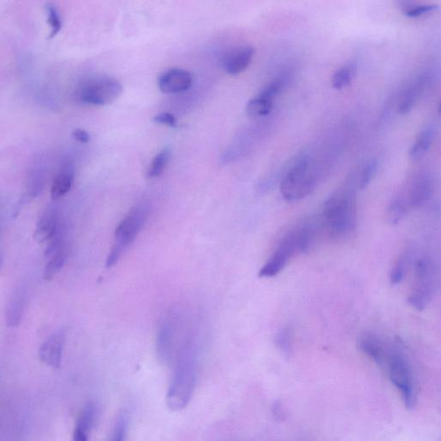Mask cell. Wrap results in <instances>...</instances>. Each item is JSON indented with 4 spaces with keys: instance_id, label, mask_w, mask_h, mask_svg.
<instances>
[{
    "instance_id": "cell-27",
    "label": "cell",
    "mask_w": 441,
    "mask_h": 441,
    "mask_svg": "<svg viewBox=\"0 0 441 441\" xmlns=\"http://www.w3.org/2000/svg\"><path fill=\"white\" fill-rule=\"evenodd\" d=\"M127 426H129V415L122 411L116 419L114 428L112 429L111 438L113 441H122L125 439Z\"/></svg>"
},
{
    "instance_id": "cell-28",
    "label": "cell",
    "mask_w": 441,
    "mask_h": 441,
    "mask_svg": "<svg viewBox=\"0 0 441 441\" xmlns=\"http://www.w3.org/2000/svg\"><path fill=\"white\" fill-rule=\"evenodd\" d=\"M45 9L47 23L51 29L50 38H53L61 30V15L59 10L52 3H47Z\"/></svg>"
},
{
    "instance_id": "cell-24",
    "label": "cell",
    "mask_w": 441,
    "mask_h": 441,
    "mask_svg": "<svg viewBox=\"0 0 441 441\" xmlns=\"http://www.w3.org/2000/svg\"><path fill=\"white\" fill-rule=\"evenodd\" d=\"M272 100L258 96L247 103L246 111L247 115L252 116V118H258V116H268L272 111Z\"/></svg>"
},
{
    "instance_id": "cell-3",
    "label": "cell",
    "mask_w": 441,
    "mask_h": 441,
    "mask_svg": "<svg viewBox=\"0 0 441 441\" xmlns=\"http://www.w3.org/2000/svg\"><path fill=\"white\" fill-rule=\"evenodd\" d=\"M323 215L332 234L343 235L352 231L357 221L355 192L348 189H337L324 203Z\"/></svg>"
},
{
    "instance_id": "cell-22",
    "label": "cell",
    "mask_w": 441,
    "mask_h": 441,
    "mask_svg": "<svg viewBox=\"0 0 441 441\" xmlns=\"http://www.w3.org/2000/svg\"><path fill=\"white\" fill-rule=\"evenodd\" d=\"M409 207V203L406 200L400 198V196H396L392 199L387 210H386V218H387L389 224L392 225L399 224L405 217Z\"/></svg>"
},
{
    "instance_id": "cell-34",
    "label": "cell",
    "mask_w": 441,
    "mask_h": 441,
    "mask_svg": "<svg viewBox=\"0 0 441 441\" xmlns=\"http://www.w3.org/2000/svg\"><path fill=\"white\" fill-rule=\"evenodd\" d=\"M154 122L159 123V125H163L169 127H175L177 126V120L174 118V116L170 114V113L164 112L160 113L154 118Z\"/></svg>"
},
{
    "instance_id": "cell-32",
    "label": "cell",
    "mask_w": 441,
    "mask_h": 441,
    "mask_svg": "<svg viewBox=\"0 0 441 441\" xmlns=\"http://www.w3.org/2000/svg\"><path fill=\"white\" fill-rule=\"evenodd\" d=\"M439 9L436 5H420L410 7L405 10V15L409 17H420L428 15Z\"/></svg>"
},
{
    "instance_id": "cell-7",
    "label": "cell",
    "mask_w": 441,
    "mask_h": 441,
    "mask_svg": "<svg viewBox=\"0 0 441 441\" xmlns=\"http://www.w3.org/2000/svg\"><path fill=\"white\" fill-rule=\"evenodd\" d=\"M122 91V85L118 80L97 76L84 80L79 86L77 95L83 103L104 107L118 100Z\"/></svg>"
},
{
    "instance_id": "cell-11",
    "label": "cell",
    "mask_w": 441,
    "mask_h": 441,
    "mask_svg": "<svg viewBox=\"0 0 441 441\" xmlns=\"http://www.w3.org/2000/svg\"><path fill=\"white\" fill-rule=\"evenodd\" d=\"M192 83V75L182 68H171L160 75L158 79L160 90L167 94L184 93L191 88Z\"/></svg>"
},
{
    "instance_id": "cell-10",
    "label": "cell",
    "mask_w": 441,
    "mask_h": 441,
    "mask_svg": "<svg viewBox=\"0 0 441 441\" xmlns=\"http://www.w3.org/2000/svg\"><path fill=\"white\" fill-rule=\"evenodd\" d=\"M254 56L253 47L246 45L233 47L222 56V68L231 75L242 74L252 63Z\"/></svg>"
},
{
    "instance_id": "cell-29",
    "label": "cell",
    "mask_w": 441,
    "mask_h": 441,
    "mask_svg": "<svg viewBox=\"0 0 441 441\" xmlns=\"http://www.w3.org/2000/svg\"><path fill=\"white\" fill-rule=\"evenodd\" d=\"M291 331L288 327L278 332L275 336V345L284 356H289L291 352Z\"/></svg>"
},
{
    "instance_id": "cell-9",
    "label": "cell",
    "mask_w": 441,
    "mask_h": 441,
    "mask_svg": "<svg viewBox=\"0 0 441 441\" xmlns=\"http://www.w3.org/2000/svg\"><path fill=\"white\" fill-rule=\"evenodd\" d=\"M146 218H147V210L144 207H136L131 210L116 229L114 246L123 252L139 235L145 224Z\"/></svg>"
},
{
    "instance_id": "cell-6",
    "label": "cell",
    "mask_w": 441,
    "mask_h": 441,
    "mask_svg": "<svg viewBox=\"0 0 441 441\" xmlns=\"http://www.w3.org/2000/svg\"><path fill=\"white\" fill-rule=\"evenodd\" d=\"M316 184L311 162L307 158L302 157L284 175L280 184V192L287 201H297L311 194Z\"/></svg>"
},
{
    "instance_id": "cell-5",
    "label": "cell",
    "mask_w": 441,
    "mask_h": 441,
    "mask_svg": "<svg viewBox=\"0 0 441 441\" xmlns=\"http://www.w3.org/2000/svg\"><path fill=\"white\" fill-rule=\"evenodd\" d=\"M311 242L312 232L308 228L289 233L279 243L267 263L261 269L258 277L272 278L278 275L286 267L291 258L297 254L306 252L311 247Z\"/></svg>"
},
{
    "instance_id": "cell-21",
    "label": "cell",
    "mask_w": 441,
    "mask_h": 441,
    "mask_svg": "<svg viewBox=\"0 0 441 441\" xmlns=\"http://www.w3.org/2000/svg\"><path fill=\"white\" fill-rule=\"evenodd\" d=\"M68 246L67 243H65L56 252H54L49 257L50 260L46 265L45 272H43V278L46 280L52 279L63 268L65 262L68 261Z\"/></svg>"
},
{
    "instance_id": "cell-33",
    "label": "cell",
    "mask_w": 441,
    "mask_h": 441,
    "mask_svg": "<svg viewBox=\"0 0 441 441\" xmlns=\"http://www.w3.org/2000/svg\"><path fill=\"white\" fill-rule=\"evenodd\" d=\"M43 184H45V174L42 171H34L31 177L30 184H29L30 194L32 196L39 195L40 192L42 191Z\"/></svg>"
},
{
    "instance_id": "cell-2",
    "label": "cell",
    "mask_w": 441,
    "mask_h": 441,
    "mask_svg": "<svg viewBox=\"0 0 441 441\" xmlns=\"http://www.w3.org/2000/svg\"><path fill=\"white\" fill-rule=\"evenodd\" d=\"M189 325L187 315L180 307L170 309L164 315L156 339V351L160 362L173 363L178 348L192 327Z\"/></svg>"
},
{
    "instance_id": "cell-4",
    "label": "cell",
    "mask_w": 441,
    "mask_h": 441,
    "mask_svg": "<svg viewBox=\"0 0 441 441\" xmlns=\"http://www.w3.org/2000/svg\"><path fill=\"white\" fill-rule=\"evenodd\" d=\"M382 367L387 369L389 377L402 394L407 409L413 410L417 403L413 370L400 344L388 348Z\"/></svg>"
},
{
    "instance_id": "cell-37",
    "label": "cell",
    "mask_w": 441,
    "mask_h": 441,
    "mask_svg": "<svg viewBox=\"0 0 441 441\" xmlns=\"http://www.w3.org/2000/svg\"><path fill=\"white\" fill-rule=\"evenodd\" d=\"M2 261H3L2 255L0 254V269H1V267H2Z\"/></svg>"
},
{
    "instance_id": "cell-31",
    "label": "cell",
    "mask_w": 441,
    "mask_h": 441,
    "mask_svg": "<svg viewBox=\"0 0 441 441\" xmlns=\"http://www.w3.org/2000/svg\"><path fill=\"white\" fill-rule=\"evenodd\" d=\"M378 169L377 160H371L368 162L366 166L364 167L362 173V177H360L359 188L363 189L367 187V185L371 183L373 180L375 173H376Z\"/></svg>"
},
{
    "instance_id": "cell-23",
    "label": "cell",
    "mask_w": 441,
    "mask_h": 441,
    "mask_svg": "<svg viewBox=\"0 0 441 441\" xmlns=\"http://www.w3.org/2000/svg\"><path fill=\"white\" fill-rule=\"evenodd\" d=\"M357 74V64L355 63H349L342 65L334 72L333 79H332V85L334 89L341 90L348 86L353 79L355 78Z\"/></svg>"
},
{
    "instance_id": "cell-26",
    "label": "cell",
    "mask_w": 441,
    "mask_h": 441,
    "mask_svg": "<svg viewBox=\"0 0 441 441\" xmlns=\"http://www.w3.org/2000/svg\"><path fill=\"white\" fill-rule=\"evenodd\" d=\"M287 82V75L280 76V77L272 80V82H270L268 86H265L264 88L261 90V92L258 95V96L268 98V100L273 101V98L281 93L284 87L286 86Z\"/></svg>"
},
{
    "instance_id": "cell-13",
    "label": "cell",
    "mask_w": 441,
    "mask_h": 441,
    "mask_svg": "<svg viewBox=\"0 0 441 441\" xmlns=\"http://www.w3.org/2000/svg\"><path fill=\"white\" fill-rule=\"evenodd\" d=\"M359 349L366 355L379 366H384L386 353L388 347L384 341L376 335L366 334L359 338L358 341Z\"/></svg>"
},
{
    "instance_id": "cell-20",
    "label": "cell",
    "mask_w": 441,
    "mask_h": 441,
    "mask_svg": "<svg viewBox=\"0 0 441 441\" xmlns=\"http://www.w3.org/2000/svg\"><path fill=\"white\" fill-rule=\"evenodd\" d=\"M422 86H424V79H418L404 91L400 98L399 107H397V111L400 114L405 115L412 111V109L415 107V102L417 101L419 96H420Z\"/></svg>"
},
{
    "instance_id": "cell-36",
    "label": "cell",
    "mask_w": 441,
    "mask_h": 441,
    "mask_svg": "<svg viewBox=\"0 0 441 441\" xmlns=\"http://www.w3.org/2000/svg\"><path fill=\"white\" fill-rule=\"evenodd\" d=\"M272 415H274L276 420H284V413L281 403H280L279 402H275L274 403H273Z\"/></svg>"
},
{
    "instance_id": "cell-17",
    "label": "cell",
    "mask_w": 441,
    "mask_h": 441,
    "mask_svg": "<svg viewBox=\"0 0 441 441\" xmlns=\"http://www.w3.org/2000/svg\"><path fill=\"white\" fill-rule=\"evenodd\" d=\"M27 293L24 288L22 287L16 290L7 305L6 318L7 325L17 327L20 325L26 305Z\"/></svg>"
},
{
    "instance_id": "cell-30",
    "label": "cell",
    "mask_w": 441,
    "mask_h": 441,
    "mask_svg": "<svg viewBox=\"0 0 441 441\" xmlns=\"http://www.w3.org/2000/svg\"><path fill=\"white\" fill-rule=\"evenodd\" d=\"M408 260L405 256H402L396 261L394 268L392 270L391 283L392 284H399L403 281L404 276H405Z\"/></svg>"
},
{
    "instance_id": "cell-8",
    "label": "cell",
    "mask_w": 441,
    "mask_h": 441,
    "mask_svg": "<svg viewBox=\"0 0 441 441\" xmlns=\"http://www.w3.org/2000/svg\"><path fill=\"white\" fill-rule=\"evenodd\" d=\"M436 284V272L433 262L429 258H419L415 263V286L408 300L412 307L424 311L433 300Z\"/></svg>"
},
{
    "instance_id": "cell-25",
    "label": "cell",
    "mask_w": 441,
    "mask_h": 441,
    "mask_svg": "<svg viewBox=\"0 0 441 441\" xmlns=\"http://www.w3.org/2000/svg\"><path fill=\"white\" fill-rule=\"evenodd\" d=\"M171 152L169 149H163L160 151L157 155L153 159L148 171V178L159 177L160 174L164 173L166 170L167 165L170 162Z\"/></svg>"
},
{
    "instance_id": "cell-15",
    "label": "cell",
    "mask_w": 441,
    "mask_h": 441,
    "mask_svg": "<svg viewBox=\"0 0 441 441\" xmlns=\"http://www.w3.org/2000/svg\"><path fill=\"white\" fill-rule=\"evenodd\" d=\"M59 229V217L56 211L47 210L36 224L34 239L38 243H45L52 239Z\"/></svg>"
},
{
    "instance_id": "cell-14",
    "label": "cell",
    "mask_w": 441,
    "mask_h": 441,
    "mask_svg": "<svg viewBox=\"0 0 441 441\" xmlns=\"http://www.w3.org/2000/svg\"><path fill=\"white\" fill-rule=\"evenodd\" d=\"M432 194V178L428 175H420L412 183L409 193V200L407 202L409 203L410 207H421L428 201Z\"/></svg>"
},
{
    "instance_id": "cell-19",
    "label": "cell",
    "mask_w": 441,
    "mask_h": 441,
    "mask_svg": "<svg viewBox=\"0 0 441 441\" xmlns=\"http://www.w3.org/2000/svg\"><path fill=\"white\" fill-rule=\"evenodd\" d=\"M435 138V129L433 126L425 127L415 139L410 150V158L418 160L424 157L426 153L432 147Z\"/></svg>"
},
{
    "instance_id": "cell-12",
    "label": "cell",
    "mask_w": 441,
    "mask_h": 441,
    "mask_svg": "<svg viewBox=\"0 0 441 441\" xmlns=\"http://www.w3.org/2000/svg\"><path fill=\"white\" fill-rule=\"evenodd\" d=\"M65 335L63 331L51 334L39 349V358L47 366L58 369L63 360Z\"/></svg>"
},
{
    "instance_id": "cell-35",
    "label": "cell",
    "mask_w": 441,
    "mask_h": 441,
    "mask_svg": "<svg viewBox=\"0 0 441 441\" xmlns=\"http://www.w3.org/2000/svg\"><path fill=\"white\" fill-rule=\"evenodd\" d=\"M72 137H74L76 141L82 142V144H87V142L90 141L89 134L83 130H75L74 132H72Z\"/></svg>"
},
{
    "instance_id": "cell-1",
    "label": "cell",
    "mask_w": 441,
    "mask_h": 441,
    "mask_svg": "<svg viewBox=\"0 0 441 441\" xmlns=\"http://www.w3.org/2000/svg\"><path fill=\"white\" fill-rule=\"evenodd\" d=\"M199 355V334L192 327L173 360L174 371L167 395V405L171 410H182L191 401L198 377Z\"/></svg>"
},
{
    "instance_id": "cell-18",
    "label": "cell",
    "mask_w": 441,
    "mask_h": 441,
    "mask_svg": "<svg viewBox=\"0 0 441 441\" xmlns=\"http://www.w3.org/2000/svg\"><path fill=\"white\" fill-rule=\"evenodd\" d=\"M74 175L75 169L72 163H65L61 167L51 187V196L53 199H60L70 191L72 181H74Z\"/></svg>"
},
{
    "instance_id": "cell-16",
    "label": "cell",
    "mask_w": 441,
    "mask_h": 441,
    "mask_svg": "<svg viewBox=\"0 0 441 441\" xmlns=\"http://www.w3.org/2000/svg\"><path fill=\"white\" fill-rule=\"evenodd\" d=\"M97 417V406L93 402H89L83 407L76 422L74 433L75 441H86L88 440L89 433L92 431L95 420Z\"/></svg>"
}]
</instances>
